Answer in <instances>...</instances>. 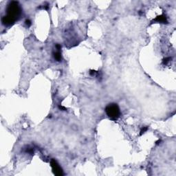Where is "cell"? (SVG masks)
<instances>
[{"mask_svg":"<svg viewBox=\"0 0 176 176\" xmlns=\"http://www.w3.org/2000/svg\"><path fill=\"white\" fill-rule=\"evenodd\" d=\"M157 22V23H162V24H167L168 23V20H167V17L165 15H161L158 16L156 18H155L152 22Z\"/></svg>","mask_w":176,"mask_h":176,"instance_id":"277c9868","label":"cell"},{"mask_svg":"<svg viewBox=\"0 0 176 176\" xmlns=\"http://www.w3.org/2000/svg\"><path fill=\"white\" fill-rule=\"evenodd\" d=\"M171 61V58L170 57H167V58H165L164 60H163V63L165 64V65H166L169 61Z\"/></svg>","mask_w":176,"mask_h":176,"instance_id":"52a82bcc","label":"cell"},{"mask_svg":"<svg viewBox=\"0 0 176 176\" xmlns=\"http://www.w3.org/2000/svg\"><path fill=\"white\" fill-rule=\"evenodd\" d=\"M54 58L56 61H61L62 59V56H61V53L60 52V50H57L56 52H54Z\"/></svg>","mask_w":176,"mask_h":176,"instance_id":"5b68a950","label":"cell"},{"mask_svg":"<svg viewBox=\"0 0 176 176\" xmlns=\"http://www.w3.org/2000/svg\"><path fill=\"white\" fill-rule=\"evenodd\" d=\"M105 113L107 116L112 121H116L121 116L119 106L116 103H111L105 107Z\"/></svg>","mask_w":176,"mask_h":176,"instance_id":"7a4b0ae2","label":"cell"},{"mask_svg":"<svg viewBox=\"0 0 176 176\" xmlns=\"http://www.w3.org/2000/svg\"><path fill=\"white\" fill-rule=\"evenodd\" d=\"M50 164L51 167L52 169L53 173H55L56 176H61L63 175V171L61 167L59 166V164L57 163V162L55 160V159H52L50 161Z\"/></svg>","mask_w":176,"mask_h":176,"instance_id":"3957f363","label":"cell"},{"mask_svg":"<svg viewBox=\"0 0 176 176\" xmlns=\"http://www.w3.org/2000/svg\"><path fill=\"white\" fill-rule=\"evenodd\" d=\"M147 130H148V127H143L141 129V130H140V136H142V134H145Z\"/></svg>","mask_w":176,"mask_h":176,"instance_id":"8992f818","label":"cell"},{"mask_svg":"<svg viewBox=\"0 0 176 176\" xmlns=\"http://www.w3.org/2000/svg\"><path fill=\"white\" fill-rule=\"evenodd\" d=\"M21 8L17 1H10L6 8V15L1 19L4 25H12L21 15Z\"/></svg>","mask_w":176,"mask_h":176,"instance_id":"6da1fadb","label":"cell"},{"mask_svg":"<svg viewBox=\"0 0 176 176\" xmlns=\"http://www.w3.org/2000/svg\"><path fill=\"white\" fill-rule=\"evenodd\" d=\"M25 24H26V25L28 27H30L31 25H32V22H31V21L30 19H26L25 21Z\"/></svg>","mask_w":176,"mask_h":176,"instance_id":"ba28073f","label":"cell"},{"mask_svg":"<svg viewBox=\"0 0 176 176\" xmlns=\"http://www.w3.org/2000/svg\"><path fill=\"white\" fill-rule=\"evenodd\" d=\"M59 109H61V110H66V109H65V107H62V106H59Z\"/></svg>","mask_w":176,"mask_h":176,"instance_id":"9c48e42d","label":"cell"}]
</instances>
